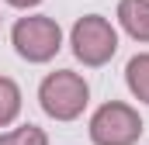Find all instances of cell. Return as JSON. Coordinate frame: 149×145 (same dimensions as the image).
Here are the masks:
<instances>
[{"mask_svg":"<svg viewBox=\"0 0 149 145\" xmlns=\"http://www.w3.org/2000/svg\"><path fill=\"white\" fill-rule=\"evenodd\" d=\"M21 114V86L10 76H0V128L14 124Z\"/></svg>","mask_w":149,"mask_h":145,"instance_id":"obj_7","label":"cell"},{"mask_svg":"<svg viewBox=\"0 0 149 145\" xmlns=\"http://www.w3.org/2000/svg\"><path fill=\"white\" fill-rule=\"evenodd\" d=\"M38 104L52 121H76L87 104H90V86L87 79L73 69H56L49 72L38 86Z\"/></svg>","mask_w":149,"mask_h":145,"instance_id":"obj_1","label":"cell"},{"mask_svg":"<svg viewBox=\"0 0 149 145\" xmlns=\"http://www.w3.org/2000/svg\"><path fill=\"white\" fill-rule=\"evenodd\" d=\"M118 24L128 38L149 45V0H118Z\"/></svg>","mask_w":149,"mask_h":145,"instance_id":"obj_5","label":"cell"},{"mask_svg":"<svg viewBox=\"0 0 149 145\" xmlns=\"http://www.w3.org/2000/svg\"><path fill=\"white\" fill-rule=\"evenodd\" d=\"M142 138V117L132 104L108 100L90 114V142L94 145H135Z\"/></svg>","mask_w":149,"mask_h":145,"instance_id":"obj_4","label":"cell"},{"mask_svg":"<svg viewBox=\"0 0 149 145\" xmlns=\"http://www.w3.org/2000/svg\"><path fill=\"white\" fill-rule=\"evenodd\" d=\"M70 45H73V55L83 62V66L101 69V66L111 62L114 52H118V31H114V24L108 21V17L87 14V17H80V21L73 24Z\"/></svg>","mask_w":149,"mask_h":145,"instance_id":"obj_3","label":"cell"},{"mask_svg":"<svg viewBox=\"0 0 149 145\" xmlns=\"http://www.w3.org/2000/svg\"><path fill=\"white\" fill-rule=\"evenodd\" d=\"M10 7H17V10H28V7H38L42 0H7Z\"/></svg>","mask_w":149,"mask_h":145,"instance_id":"obj_9","label":"cell"},{"mask_svg":"<svg viewBox=\"0 0 149 145\" xmlns=\"http://www.w3.org/2000/svg\"><path fill=\"white\" fill-rule=\"evenodd\" d=\"M125 83H128V90H132L135 100L149 104V52H139V55L128 59V66H125Z\"/></svg>","mask_w":149,"mask_h":145,"instance_id":"obj_6","label":"cell"},{"mask_svg":"<svg viewBox=\"0 0 149 145\" xmlns=\"http://www.w3.org/2000/svg\"><path fill=\"white\" fill-rule=\"evenodd\" d=\"M10 45H14V52L24 62L42 66V62H52L59 55V48H63V28L49 14H28V17H17L14 21Z\"/></svg>","mask_w":149,"mask_h":145,"instance_id":"obj_2","label":"cell"},{"mask_svg":"<svg viewBox=\"0 0 149 145\" xmlns=\"http://www.w3.org/2000/svg\"><path fill=\"white\" fill-rule=\"evenodd\" d=\"M0 145H49V135L38 124H21L10 131H0Z\"/></svg>","mask_w":149,"mask_h":145,"instance_id":"obj_8","label":"cell"}]
</instances>
